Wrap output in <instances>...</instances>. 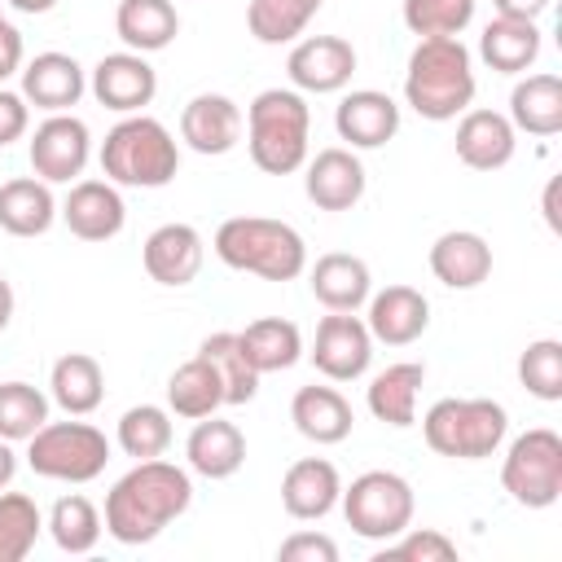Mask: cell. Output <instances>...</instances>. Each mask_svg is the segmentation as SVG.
Here are the masks:
<instances>
[{"label": "cell", "instance_id": "1", "mask_svg": "<svg viewBox=\"0 0 562 562\" xmlns=\"http://www.w3.org/2000/svg\"><path fill=\"white\" fill-rule=\"evenodd\" d=\"M193 505V479L184 465L149 457L136 461L110 492H105V531L119 544H149L158 540L184 509Z\"/></svg>", "mask_w": 562, "mask_h": 562}, {"label": "cell", "instance_id": "2", "mask_svg": "<svg viewBox=\"0 0 562 562\" xmlns=\"http://www.w3.org/2000/svg\"><path fill=\"white\" fill-rule=\"evenodd\" d=\"M474 92H479L474 57L461 44V35L417 40V48L408 53V70H404V101L422 119L430 123L461 119L474 105Z\"/></svg>", "mask_w": 562, "mask_h": 562}, {"label": "cell", "instance_id": "3", "mask_svg": "<svg viewBox=\"0 0 562 562\" xmlns=\"http://www.w3.org/2000/svg\"><path fill=\"white\" fill-rule=\"evenodd\" d=\"M246 149L250 162L268 176H290L307 162V140H312V110L307 97L294 88H263L246 114Z\"/></svg>", "mask_w": 562, "mask_h": 562}, {"label": "cell", "instance_id": "4", "mask_svg": "<svg viewBox=\"0 0 562 562\" xmlns=\"http://www.w3.org/2000/svg\"><path fill=\"white\" fill-rule=\"evenodd\" d=\"M215 255L233 272H250L263 281H294L307 272V241L294 224L268 215H233L215 228Z\"/></svg>", "mask_w": 562, "mask_h": 562}, {"label": "cell", "instance_id": "5", "mask_svg": "<svg viewBox=\"0 0 562 562\" xmlns=\"http://www.w3.org/2000/svg\"><path fill=\"white\" fill-rule=\"evenodd\" d=\"M101 176L119 189H162L176 180L180 171V145L176 136L149 119L145 110L140 114H123L105 140H101Z\"/></svg>", "mask_w": 562, "mask_h": 562}, {"label": "cell", "instance_id": "6", "mask_svg": "<svg viewBox=\"0 0 562 562\" xmlns=\"http://www.w3.org/2000/svg\"><path fill=\"white\" fill-rule=\"evenodd\" d=\"M509 430V413L496 400L470 395V400H435L422 417V435L430 443V452L452 457V461H487L496 457V448L505 443Z\"/></svg>", "mask_w": 562, "mask_h": 562}, {"label": "cell", "instance_id": "7", "mask_svg": "<svg viewBox=\"0 0 562 562\" xmlns=\"http://www.w3.org/2000/svg\"><path fill=\"white\" fill-rule=\"evenodd\" d=\"M110 439L92 422H44L26 439V465L53 483H92L105 474Z\"/></svg>", "mask_w": 562, "mask_h": 562}, {"label": "cell", "instance_id": "8", "mask_svg": "<svg viewBox=\"0 0 562 562\" xmlns=\"http://www.w3.org/2000/svg\"><path fill=\"white\" fill-rule=\"evenodd\" d=\"M338 505H342L347 527L356 536H364V540H378V544L395 540L413 522V514H417L413 483L404 474H395V470H364V474H356L351 487H342Z\"/></svg>", "mask_w": 562, "mask_h": 562}, {"label": "cell", "instance_id": "9", "mask_svg": "<svg viewBox=\"0 0 562 562\" xmlns=\"http://www.w3.org/2000/svg\"><path fill=\"white\" fill-rule=\"evenodd\" d=\"M501 487L522 509L558 505V496H562V435L549 426L522 430L501 461Z\"/></svg>", "mask_w": 562, "mask_h": 562}, {"label": "cell", "instance_id": "10", "mask_svg": "<svg viewBox=\"0 0 562 562\" xmlns=\"http://www.w3.org/2000/svg\"><path fill=\"white\" fill-rule=\"evenodd\" d=\"M26 158H31V171L44 180V184H75L92 158V132L79 114H48L35 132H31V145H26Z\"/></svg>", "mask_w": 562, "mask_h": 562}, {"label": "cell", "instance_id": "11", "mask_svg": "<svg viewBox=\"0 0 562 562\" xmlns=\"http://www.w3.org/2000/svg\"><path fill=\"white\" fill-rule=\"evenodd\" d=\"M307 360L329 382H356V378H364L369 373V360H373V334H369L364 316H356V312H329V316H321Z\"/></svg>", "mask_w": 562, "mask_h": 562}, {"label": "cell", "instance_id": "12", "mask_svg": "<svg viewBox=\"0 0 562 562\" xmlns=\"http://www.w3.org/2000/svg\"><path fill=\"white\" fill-rule=\"evenodd\" d=\"M285 75L294 92H342L356 75V48L342 35H303L285 57Z\"/></svg>", "mask_w": 562, "mask_h": 562}, {"label": "cell", "instance_id": "13", "mask_svg": "<svg viewBox=\"0 0 562 562\" xmlns=\"http://www.w3.org/2000/svg\"><path fill=\"white\" fill-rule=\"evenodd\" d=\"M88 92L114 114H140L158 97V70L145 61V53H105L88 75Z\"/></svg>", "mask_w": 562, "mask_h": 562}, {"label": "cell", "instance_id": "14", "mask_svg": "<svg viewBox=\"0 0 562 562\" xmlns=\"http://www.w3.org/2000/svg\"><path fill=\"white\" fill-rule=\"evenodd\" d=\"M303 193L312 206L321 211H351L360 198H364V162L356 158V149L347 145H329V149H316V158L303 162Z\"/></svg>", "mask_w": 562, "mask_h": 562}, {"label": "cell", "instance_id": "15", "mask_svg": "<svg viewBox=\"0 0 562 562\" xmlns=\"http://www.w3.org/2000/svg\"><path fill=\"white\" fill-rule=\"evenodd\" d=\"M57 215H61V224H66L79 241H110V237H119L123 224H127L123 193H119V184H110V180H75L70 193L61 198Z\"/></svg>", "mask_w": 562, "mask_h": 562}, {"label": "cell", "instance_id": "16", "mask_svg": "<svg viewBox=\"0 0 562 562\" xmlns=\"http://www.w3.org/2000/svg\"><path fill=\"white\" fill-rule=\"evenodd\" d=\"M202 259H206L202 233H198L193 224H180V220L158 224V228L145 237V246H140V263H145L149 281L171 285V290L189 285V281L202 272Z\"/></svg>", "mask_w": 562, "mask_h": 562}, {"label": "cell", "instance_id": "17", "mask_svg": "<svg viewBox=\"0 0 562 562\" xmlns=\"http://www.w3.org/2000/svg\"><path fill=\"white\" fill-rule=\"evenodd\" d=\"M180 140L193 154L220 158L228 149H237L241 140V105L224 92H198L184 101L180 110Z\"/></svg>", "mask_w": 562, "mask_h": 562}, {"label": "cell", "instance_id": "18", "mask_svg": "<svg viewBox=\"0 0 562 562\" xmlns=\"http://www.w3.org/2000/svg\"><path fill=\"white\" fill-rule=\"evenodd\" d=\"M18 75H22L26 105H35L44 114H66L88 92V75L70 53H35L31 61H22Z\"/></svg>", "mask_w": 562, "mask_h": 562}, {"label": "cell", "instance_id": "19", "mask_svg": "<svg viewBox=\"0 0 562 562\" xmlns=\"http://www.w3.org/2000/svg\"><path fill=\"white\" fill-rule=\"evenodd\" d=\"M334 127L338 140H347V149H382L400 132V105L378 88H356L342 92L334 110Z\"/></svg>", "mask_w": 562, "mask_h": 562}, {"label": "cell", "instance_id": "20", "mask_svg": "<svg viewBox=\"0 0 562 562\" xmlns=\"http://www.w3.org/2000/svg\"><path fill=\"white\" fill-rule=\"evenodd\" d=\"M342 496V474L325 457H299L281 474V509L299 522H321Z\"/></svg>", "mask_w": 562, "mask_h": 562}, {"label": "cell", "instance_id": "21", "mask_svg": "<svg viewBox=\"0 0 562 562\" xmlns=\"http://www.w3.org/2000/svg\"><path fill=\"white\" fill-rule=\"evenodd\" d=\"M452 145H457V158L470 171H501L518 149V132L501 110L470 105L461 114V123H457V140Z\"/></svg>", "mask_w": 562, "mask_h": 562}, {"label": "cell", "instance_id": "22", "mask_svg": "<svg viewBox=\"0 0 562 562\" xmlns=\"http://www.w3.org/2000/svg\"><path fill=\"white\" fill-rule=\"evenodd\" d=\"M430 272L439 285L448 290H474L492 277V246L483 233L474 228H448L430 241V255H426Z\"/></svg>", "mask_w": 562, "mask_h": 562}, {"label": "cell", "instance_id": "23", "mask_svg": "<svg viewBox=\"0 0 562 562\" xmlns=\"http://www.w3.org/2000/svg\"><path fill=\"white\" fill-rule=\"evenodd\" d=\"M364 307H369L364 312V325H369L373 342H386V347H408L430 325V303L413 285H386V290L369 294Z\"/></svg>", "mask_w": 562, "mask_h": 562}, {"label": "cell", "instance_id": "24", "mask_svg": "<svg viewBox=\"0 0 562 562\" xmlns=\"http://www.w3.org/2000/svg\"><path fill=\"white\" fill-rule=\"evenodd\" d=\"M307 285L325 312H360L373 294L369 263L347 250H329L307 268Z\"/></svg>", "mask_w": 562, "mask_h": 562}, {"label": "cell", "instance_id": "25", "mask_svg": "<svg viewBox=\"0 0 562 562\" xmlns=\"http://www.w3.org/2000/svg\"><path fill=\"white\" fill-rule=\"evenodd\" d=\"M184 465L202 479H233L246 465V435L237 430V422H224L215 413L198 417V426L184 439Z\"/></svg>", "mask_w": 562, "mask_h": 562}, {"label": "cell", "instance_id": "26", "mask_svg": "<svg viewBox=\"0 0 562 562\" xmlns=\"http://www.w3.org/2000/svg\"><path fill=\"white\" fill-rule=\"evenodd\" d=\"M290 422H294V430L303 435V439H312V443H342L347 435H351V426H356V413H351V404H347V395L338 391V386H299L294 391V400H290Z\"/></svg>", "mask_w": 562, "mask_h": 562}, {"label": "cell", "instance_id": "27", "mask_svg": "<svg viewBox=\"0 0 562 562\" xmlns=\"http://www.w3.org/2000/svg\"><path fill=\"white\" fill-rule=\"evenodd\" d=\"M48 400L66 413V417H88L101 408L105 400V373L97 364V356L88 351H66L53 360L48 369Z\"/></svg>", "mask_w": 562, "mask_h": 562}, {"label": "cell", "instance_id": "28", "mask_svg": "<svg viewBox=\"0 0 562 562\" xmlns=\"http://www.w3.org/2000/svg\"><path fill=\"white\" fill-rule=\"evenodd\" d=\"M422 382H426V364H417V360H395V364H386L382 373L369 378L364 404H369V413H373L378 422L404 430V426L417 422V391H422Z\"/></svg>", "mask_w": 562, "mask_h": 562}, {"label": "cell", "instance_id": "29", "mask_svg": "<svg viewBox=\"0 0 562 562\" xmlns=\"http://www.w3.org/2000/svg\"><path fill=\"white\" fill-rule=\"evenodd\" d=\"M57 220L53 184L40 176H13L0 184V228L9 237H44Z\"/></svg>", "mask_w": 562, "mask_h": 562}, {"label": "cell", "instance_id": "30", "mask_svg": "<svg viewBox=\"0 0 562 562\" xmlns=\"http://www.w3.org/2000/svg\"><path fill=\"white\" fill-rule=\"evenodd\" d=\"M479 57L496 75H527L540 57V26L527 18H492L479 35Z\"/></svg>", "mask_w": 562, "mask_h": 562}, {"label": "cell", "instance_id": "31", "mask_svg": "<svg viewBox=\"0 0 562 562\" xmlns=\"http://www.w3.org/2000/svg\"><path fill=\"white\" fill-rule=\"evenodd\" d=\"M514 132H527V136H558L562 132V79L540 70V75H527L514 83L509 92V114Z\"/></svg>", "mask_w": 562, "mask_h": 562}, {"label": "cell", "instance_id": "32", "mask_svg": "<svg viewBox=\"0 0 562 562\" xmlns=\"http://www.w3.org/2000/svg\"><path fill=\"white\" fill-rule=\"evenodd\" d=\"M114 31L132 53H162L180 35V13L171 0H119Z\"/></svg>", "mask_w": 562, "mask_h": 562}, {"label": "cell", "instance_id": "33", "mask_svg": "<svg viewBox=\"0 0 562 562\" xmlns=\"http://www.w3.org/2000/svg\"><path fill=\"white\" fill-rule=\"evenodd\" d=\"M237 342H241V351H246V360L255 364L259 378L263 373H281V369L299 364V356H303V334L285 316H259V321H250L246 329H237Z\"/></svg>", "mask_w": 562, "mask_h": 562}, {"label": "cell", "instance_id": "34", "mask_svg": "<svg viewBox=\"0 0 562 562\" xmlns=\"http://www.w3.org/2000/svg\"><path fill=\"white\" fill-rule=\"evenodd\" d=\"M215 408H224V382H220V373L202 356L184 360L167 378V413L198 422V417H211Z\"/></svg>", "mask_w": 562, "mask_h": 562}, {"label": "cell", "instance_id": "35", "mask_svg": "<svg viewBox=\"0 0 562 562\" xmlns=\"http://www.w3.org/2000/svg\"><path fill=\"white\" fill-rule=\"evenodd\" d=\"M44 527H48L53 544H57L61 553H70V558L92 553V549H97V540H101V531H105L101 509H97L88 496H79V492L57 496V501H53V509H48V518H44Z\"/></svg>", "mask_w": 562, "mask_h": 562}, {"label": "cell", "instance_id": "36", "mask_svg": "<svg viewBox=\"0 0 562 562\" xmlns=\"http://www.w3.org/2000/svg\"><path fill=\"white\" fill-rule=\"evenodd\" d=\"M198 356L220 373V382H224V404H250V400L259 395V373H255V364L246 360V351H241V342H237L233 329L206 334L202 347H198Z\"/></svg>", "mask_w": 562, "mask_h": 562}, {"label": "cell", "instance_id": "37", "mask_svg": "<svg viewBox=\"0 0 562 562\" xmlns=\"http://www.w3.org/2000/svg\"><path fill=\"white\" fill-rule=\"evenodd\" d=\"M325 0H250L246 4V31L259 44H294L307 22L321 13Z\"/></svg>", "mask_w": 562, "mask_h": 562}, {"label": "cell", "instance_id": "38", "mask_svg": "<svg viewBox=\"0 0 562 562\" xmlns=\"http://www.w3.org/2000/svg\"><path fill=\"white\" fill-rule=\"evenodd\" d=\"M119 448L132 457V461H149V457H162L171 448V413L162 404H132L123 417H119V430H114Z\"/></svg>", "mask_w": 562, "mask_h": 562}, {"label": "cell", "instance_id": "39", "mask_svg": "<svg viewBox=\"0 0 562 562\" xmlns=\"http://www.w3.org/2000/svg\"><path fill=\"white\" fill-rule=\"evenodd\" d=\"M44 531V514L26 492H0V562H26Z\"/></svg>", "mask_w": 562, "mask_h": 562}, {"label": "cell", "instance_id": "40", "mask_svg": "<svg viewBox=\"0 0 562 562\" xmlns=\"http://www.w3.org/2000/svg\"><path fill=\"white\" fill-rule=\"evenodd\" d=\"M53 400L31 386V382H0V439L9 443H26L44 422H48Z\"/></svg>", "mask_w": 562, "mask_h": 562}, {"label": "cell", "instance_id": "41", "mask_svg": "<svg viewBox=\"0 0 562 562\" xmlns=\"http://www.w3.org/2000/svg\"><path fill=\"white\" fill-rule=\"evenodd\" d=\"M518 382L527 386V395L558 404L562 400V342L558 338H536L522 347L518 356Z\"/></svg>", "mask_w": 562, "mask_h": 562}, {"label": "cell", "instance_id": "42", "mask_svg": "<svg viewBox=\"0 0 562 562\" xmlns=\"http://www.w3.org/2000/svg\"><path fill=\"white\" fill-rule=\"evenodd\" d=\"M400 18H404V26L417 40L461 35L474 22V0H404L400 4Z\"/></svg>", "mask_w": 562, "mask_h": 562}, {"label": "cell", "instance_id": "43", "mask_svg": "<svg viewBox=\"0 0 562 562\" xmlns=\"http://www.w3.org/2000/svg\"><path fill=\"white\" fill-rule=\"evenodd\" d=\"M452 562L457 558V540H448L443 531H435V527H404L395 540H386L382 544V553H378V562Z\"/></svg>", "mask_w": 562, "mask_h": 562}, {"label": "cell", "instance_id": "44", "mask_svg": "<svg viewBox=\"0 0 562 562\" xmlns=\"http://www.w3.org/2000/svg\"><path fill=\"white\" fill-rule=\"evenodd\" d=\"M281 562H338V544L325 531H294L277 549Z\"/></svg>", "mask_w": 562, "mask_h": 562}, {"label": "cell", "instance_id": "45", "mask_svg": "<svg viewBox=\"0 0 562 562\" xmlns=\"http://www.w3.org/2000/svg\"><path fill=\"white\" fill-rule=\"evenodd\" d=\"M26 127H31V105H26V97H22V92H9V88L0 83V149L13 145V140H22Z\"/></svg>", "mask_w": 562, "mask_h": 562}, {"label": "cell", "instance_id": "46", "mask_svg": "<svg viewBox=\"0 0 562 562\" xmlns=\"http://www.w3.org/2000/svg\"><path fill=\"white\" fill-rule=\"evenodd\" d=\"M22 61H26L22 31H18V26H9V22H0V83H4V79H13V75L22 70Z\"/></svg>", "mask_w": 562, "mask_h": 562}, {"label": "cell", "instance_id": "47", "mask_svg": "<svg viewBox=\"0 0 562 562\" xmlns=\"http://www.w3.org/2000/svg\"><path fill=\"white\" fill-rule=\"evenodd\" d=\"M492 4L501 18H527V22H536L549 9V0H492Z\"/></svg>", "mask_w": 562, "mask_h": 562}, {"label": "cell", "instance_id": "48", "mask_svg": "<svg viewBox=\"0 0 562 562\" xmlns=\"http://www.w3.org/2000/svg\"><path fill=\"white\" fill-rule=\"evenodd\" d=\"M13 474H18V452L9 439H0V492L13 483Z\"/></svg>", "mask_w": 562, "mask_h": 562}, {"label": "cell", "instance_id": "49", "mask_svg": "<svg viewBox=\"0 0 562 562\" xmlns=\"http://www.w3.org/2000/svg\"><path fill=\"white\" fill-rule=\"evenodd\" d=\"M13 307H18V299H13V285H9V277L0 272V329H9V321H13Z\"/></svg>", "mask_w": 562, "mask_h": 562}, {"label": "cell", "instance_id": "50", "mask_svg": "<svg viewBox=\"0 0 562 562\" xmlns=\"http://www.w3.org/2000/svg\"><path fill=\"white\" fill-rule=\"evenodd\" d=\"M4 4H13L18 13H31V18H35V13H48L57 0H4Z\"/></svg>", "mask_w": 562, "mask_h": 562}, {"label": "cell", "instance_id": "51", "mask_svg": "<svg viewBox=\"0 0 562 562\" xmlns=\"http://www.w3.org/2000/svg\"><path fill=\"white\" fill-rule=\"evenodd\" d=\"M553 198H558V180H549V189H544V220H549V228L558 233V211H553Z\"/></svg>", "mask_w": 562, "mask_h": 562}, {"label": "cell", "instance_id": "52", "mask_svg": "<svg viewBox=\"0 0 562 562\" xmlns=\"http://www.w3.org/2000/svg\"><path fill=\"white\" fill-rule=\"evenodd\" d=\"M0 22H4V0H0Z\"/></svg>", "mask_w": 562, "mask_h": 562}]
</instances>
